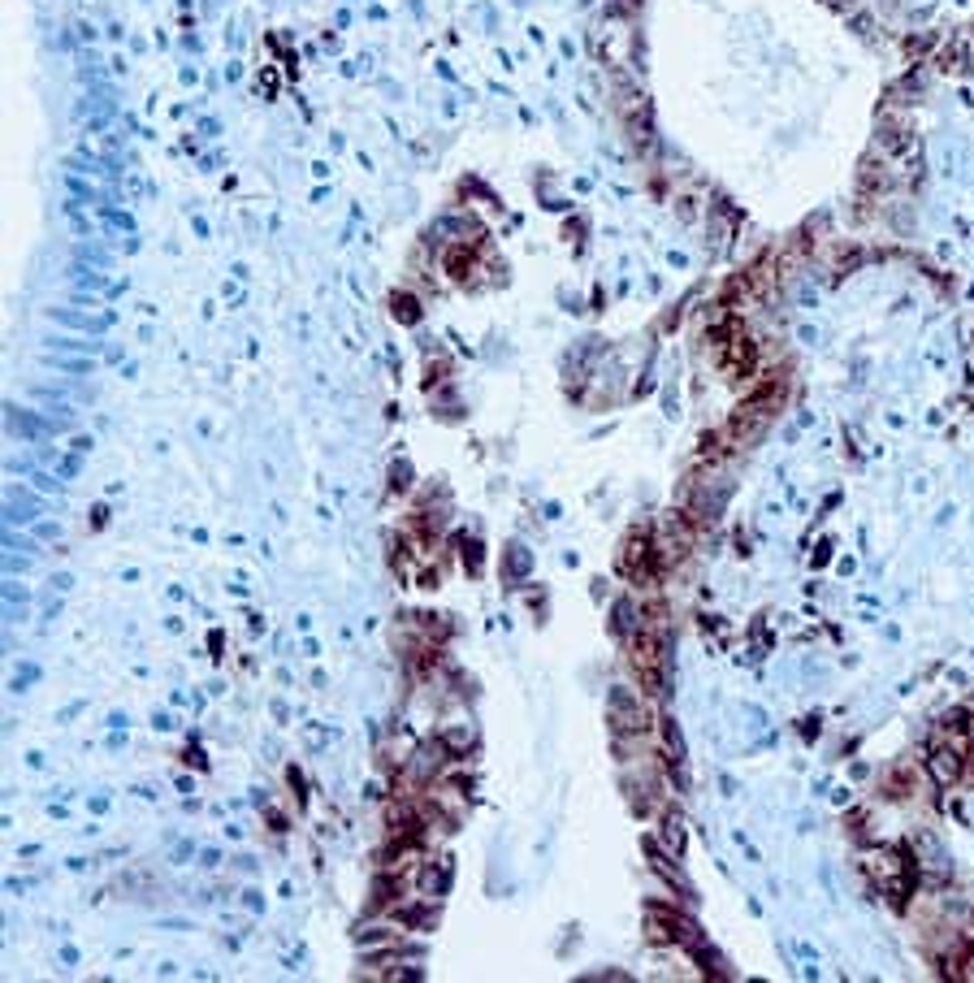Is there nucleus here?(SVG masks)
<instances>
[{
  "label": "nucleus",
  "mask_w": 974,
  "mask_h": 983,
  "mask_svg": "<svg viewBox=\"0 0 974 983\" xmlns=\"http://www.w3.org/2000/svg\"><path fill=\"white\" fill-rule=\"evenodd\" d=\"M611 724L620 728V732L624 728H633V732L641 728V706L633 702V693H628V689H615L611 693Z\"/></svg>",
  "instance_id": "nucleus-1"
},
{
  "label": "nucleus",
  "mask_w": 974,
  "mask_h": 983,
  "mask_svg": "<svg viewBox=\"0 0 974 983\" xmlns=\"http://www.w3.org/2000/svg\"><path fill=\"white\" fill-rule=\"evenodd\" d=\"M931 767H936L940 780H957V771H962V758H957V750H936Z\"/></svg>",
  "instance_id": "nucleus-2"
}]
</instances>
